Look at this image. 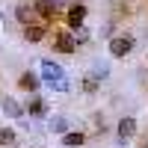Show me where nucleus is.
<instances>
[{"label": "nucleus", "mask_w": 148, "mask_h": 148, "mask_svg": "<svg viewBox=\"0 0 148 148\" xmlns=\"http://www.w3.org/2000/svg\"><path fill=\"white\" fill-rule=\"evenodd\" d=\"M51 130L53 133H68V119H62V116L51 119Z\"/></svg>", "instance_id": "obj_14"}, {"label": "nucleus", "mask_w": 148, "mask_h": 148, "mask_svg": "<svg viewBox=\"0 0 148 148\" xmlns=\"http://www.w3.org/2000/svg\"><path fill=\"white\" fill-rule=\"evenodd\" d=\"M119 136L125 139V142L136 136V119H133V116H125V119L119 121Z\"/></svg>", "instance_id": "obj_10"}, {"label": "nucleus", "mask_w": 148, "mask_h": 148, "mask_svg": "<svg viewBox=\"0 0 148 148\" xmlns=\"http://www.w3.org/2000/svg\"><path fill=\"white\" fill-rule=\"evenodd\" d=\"M24 113H30L33 119H45L47 107H45V101H42L39 95H30V98H27V107H24Z\"/></svg>", "instance_id": "obj_8"}, {"label": "nucleus", "mask_w": 148, "mask_h": 148, "mask_svg": "<svg viewBox=\"0 0 148 148\" xmlns=\"http://www.w3.org/2000/svg\"><path fill=\"white\" fill-rule=\"evenodd\" d=\"M15 139H18V133H15V130L0 127V145H15Z\"/></svg>", "instance_id": "obj_15"}, {"label": "nucleus", "mask_w": 148, "mask_h": 148, "mask_svg": "<svg viewBox=\"0 0 148 148\" xmlns=\"http://www.w3.org/2000/svg\"><path fill=\"white\" fill-rule=\"evenodd\" d=\"M133 45H136V39H133V36H113V39H110V56L125 59V56L133 51Z\"/></svg>", "instance_id": "obj_1"}, {"label": "nucleus", "mask_w": 148, "mask_h": 148, "mask_svg": "<svg viewBox=\"0 0 148 148\" xmlns=\"http://www.w3.org/2000/svg\"><path fill=\"white\" fill-rule=\"evenodd\" d=\"M53 51L56 53H74V51H77V45H74V36L71 33H65V30H59L56 36H53Z\"/></svg>", "instance_id": "obj_3"}, {"label": "nucleus", "mask_w": 148, "mask_h": 148, "mask_svg": "<svg viewBox=\"0 0 148 148\" xmlns=\"http://www.w3.org/2000/svg\"><path fill=\"white\" fill-rule=\"evenodd\" d=\"M3 113L9 119H24V107L15 101V98H3Z\"/></svg>", "instance_id": "obj_12"}, {"label": "nucleus", "mask_w": 148, "mask_h": 148, "mask_svg": "<svg viewBox=\"0 0 148 148\" xmlns=\"http://www.w3.org/2000/svg\"><path fill=\"white\" fill-rule=\"evenodd\" d=\"M15 18L24 24V27H30V24H42L39 18H36V12H33V6H30V3H21V6H15Z\"/></svg>", "instance_id": "obj_9"}, {"label": "nucleus", "mask_w": 148, "mask_h": 148, "mask_svg": "<svg viewBox=\"0 0 148 148\" xmlns=\"http://www.w3.org/2000/svg\"><path fill=\"white\" fill-rule=\"evenodd\" d=\"M18 86H21L27 95H36V89L42 86V77H39V74H33V71H24L21 80H18Z\"/></svg>", "instance_id": "obj_7"}, {"label": "nucleus", "mask_w": 148, "mask_h": 148, "mask_svg": "<svg viewBox=\"0 0 148 148\" xmlns=\"http://www.w3.org/2000/svg\"><path fill=\"white\" fill-rule=\"evenodd\" d=\"M39 65H42V80H45L47 86H53L56 80H62V77H65V74H62V65H56L53 59H42Z\"/></svg>", "instance_id": "obj_2"}, {"label": "nucleus", "mask_w": 148, "mask_h": 148, "mask_svg": "<svg viewBox=\"0 0 148 148\" xmlns=\"http://www.w3.org/2000/svg\"><path fill=\"white\" fill-rule=\"evenodd\" d=\"M107 74H110V68H107V65H104V62H98V65H95V68H92V71H89V77H95V80H98V83H101V80H104V77H107Z\"/></svg>", "instance_id": "obj_16"}, {"label": "nucleus", "mask_w": 148, "mask_h": 148, "mask_svg": "<svg viewBox=\"0 0 148 148\" xmlns=\"http://www.w3.org/2000/svg\"><path fill=\"white\" fill-rule=\"evenodd\" d=\"M86 142V133H80V130H68V133H62V148H80Z\"/></svg>", "instance_id": "obj_11"}, {"label": "nucleus", "mask_w": 148, "mask_h": 148, "mask_svg": "<svg viewBox=\"0 0 148 148\" xmlns=\"http://www.w3.org/2000/svg\"><path fill=\"white\" fill-rule=\"evenodd\" d=\"M51 89H53V92H68V89H71V80H68V77H62V80H56Z\"/></svg>", "instance_id": "obj_17"}, {"label": "nucleus", "mask_w": 148, "mask_h": 148, "mask_svg": "<svg viewBox=\"0 0 148 148\" xmlns=\"http://www.w3.org/2000/svg\"><path fill=\"white\" fill-rule=\"evenodd\" d=\"M45 36H47V24H30V27H24V42H30V45L45 42Z\"/></svg>", "instance_id": "obj_6"}, {"label": "nucleus", "mask_w": 148, "mask_h": 148, "mask_svg": "<svg viewBox=\"0 0 148 148\" xmlns=\"http://www.w3.org/2000/svg\"><path fill=\"white\" fill-rule=\"evenodd\" d=\"M86 15H89V9H86L83 3H74V6H68L65 21H68V27H71V30H80L83 24H86Z\"/></svg>", "instance_id": "obj_4"}, {"label": "nucleus", "mask_w": 148, "mask_h": 148, "mask_svg": "<svg viewBox=\"0 0 148 148\" xmlns=\"http://www.w3.org/2000/svg\"><path fill=\"white\" fill-rule=\"evenodd\" d=\"M80 86H83V92H86V95H95L98 89H101V83H98L95 77H89V74L83 77V83H80Z\"/></svg>", "instance_id": "obj_13"}, {"label": "nucleus", "mask_w": 148, "mask_h": 148, "mask_svg": "<svg viewBox=\"0 0 148 148\" xmlns=\"http://www.w3.org/2000/svg\"><path fill=\"white\" fill-rule=\"evenodd\" d=\"M33 12H36V18H39L42 24H47V21L56 18V6L51 3V0H36V3H33Z\"/></svg>", "instance_id": "obj_5"}, {"label": "nucleus", "mask_w": 148, "mask_h": 148, "mask_svg": "<svg viewBox=\"0 0 148 148\" xmlns=\"http://www.w3.org/2000/svg\"><path fill=\"white\" fill-rule=\"evenodd\" d=\"M142 148H148V145H142Z\"/></svg>", "instance_id": "obj_18"}]
</instances>
